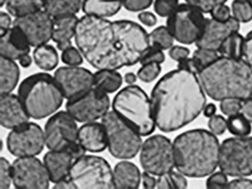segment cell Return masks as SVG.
Segmentation results:
<instances>
[{
	"label": "cell",
	"instance_id": "obj_13",
	"mask_svg": "<svg viewBox=\"0 0 252 189\" xmlns=\"http://www.w3.org/2000/svg\"><path fill=\"white\" fill-rule=\"evenodd\" d=\"M45 146L49 150L66 151L78 141L76 121L67 111L54 113L45 126Z\"/></svg>",
	"mask_w": 252,
	"mask_h": 189
},
{
	"label": "cell",
	"instance_id": "obj_32",
	"mask_svg": "<svg viewBox=\"0 0 252 189\" xmlns=\"http://www.w3.org/2000/svg\"><path fill=\"white\" fill-rule=\"evenodd\" d=\"M227 129L235 137H246L252 133V124L241 113L228 117Z\"/></svg>",
	"mask_w": 252,
	"mask_h": 189
},
{
	"label": "cell",
	"instance_id": "obj_44",
	"mask_svg": "<svg viewBox=\"0 0 252 189\" xmlns=\"http://www.w3.org/2000/svg\"><path fill=\"white\" fill-rule=\"evenodd\" d=\"M186 2L191 4L201 10L203 13H210L211 10L221 4H225L227 0H185Z\"/></svg>",
	"mask_w": 252,
	"mask_h": 189
},
{
	"label": "cell",
	"instance_id": "obj_6",
	"mask_svg": "<svg viewBox=\"0 0 252 189\" xmlns=\"http://www.w3.org/2000/svg\"><path fill=\"white\" fill-rule=\"evenodd\" d=\"M112 106L141 136L154 132L156 124L151 100L139 86L130 84L121 90L113 98Z\"/></svg>",
	"mask_w": 252,
	"mask_h": 189
},
{
	"label": "cell",
	"instance_id": "obj_49",
	"mask_svg": "<svg viewBox=\"0 0 252 189\" xmlns=\"http://www.w3.org/2000/svg\"><path fill=\"white\" fill-rule=\"evenodd\" d=\"M172 183L174 185V189H184L187 188L188 182H187L186 176L179 171H175L174 170L169 172Z\"/></svg>",
	"mask_w": 252,
	"mask_h": 189
},
{
	"label": "cell",
	"instance_id": "obj_53",
	"mask_svg": "<svg viewBox=\"0 0 252 189\" xmlns=\"http://www.w3.org/2000/svg\"><path fill=\"white\" fill-rule=\"evenodd\" d=\"M154 176L147 171H144L141 174V183L144 189H152L156 188L157 179H156Z\"/></svg>",
	"mask_w": 252,
	"mask_h": 189
},
{
	"label": "cell",
	"instance_id": "obj_54",
	"mask_svg": "<svg viewBox=\"0 0 252 189\" xmlns=\"http://www.w3.org/2000/svg\"><path fill=\"white\" fill-rule=\"evenodd\" d=\"M156 188L157 189H174L173 183L169 172L158 176Z\"/></svg>",
	"mask_w": 252,
	"mask_h": 189
},
{
	"label": "cell",
	"instance_id": "obj_7",
	"mask_svg": "<svg viewBox=\"0 0 252 189\" xmlns=\"http://www.w3.org/2000/svg\"><path fill=\"white\" fill-rule=\"evenodd\" d=\"M101 123L107 134V148L112 156L117 159L135 158L142 146L141 135L114 111L108 112Z\"/></svg>",
	"mask_w": 252,
	"mask_h": 189
},
{
	"label": "cell",
	"instance_id": "obj_27",
	"mask_svg": "<svg viewBox=\"0 0 252 189\" xmlns=\"http://www.w3.org/2000/svg\"><path fill=\"white\" fill-rule=\"evenodd\" d=\"M123 84V77L116 70L98 69L94 73V87L109 94L118 91Z\"/></svg>",
	"mask_w": 252,
	"mask_h": 189
},
{
	"label": "cell",
	"instance_id": "obj_33",
	"mask_svg": "<svg viewBox=\"0 0 252 189\" xmlns=\"http://www.w3.org/2000/svg\"><path fill=\"white\" fill-rule=\"evenodd\" d=\"M150 44H156L163 50H169L173 46V35L166 26H159L149 34Z\"/></svg>",
	"mask_w": 252,
	"mask_h": 189
},
{
	"label": "cell",
	"instance_id": "obj_43",
	"mask_svg": "<svg viewBox=\"0 0 252 189\" xmlns=\"http://www.w3.org/2000/svg\"><path fill=\"white\" fill-rule=\"evenodd\" d=\"M208 126L215 135L224 134L227 129V120L222 115H215L209 118Z\"/></svg>",
	"mask_w": 252,
	"mask_h": 189
},
{
	"label": "cell",
	"instance_id": "obj_29",
	"mask_svg": "<svg viewBox=\"0 0 252 189\" xmlns=\"http://www.w3.org/2000/svg\"><path fill=\"white\" fill-rule=\"evenodd\" d=\"M33 57L36 66L42 70H53L59 63L58 53L50 44H45L36 47L33 50Z\"/></svg>",
	"mask_w": 252,
	"mask_h": 189
},
{
	"label": "cell",
	"instance_id": "obj_56",
	"mask_svg": "<svg viewBox=\"0 0 252 189\" xmlns=\"http://www.w3.org/2000/svg\"><path fill=\"white\" fill-rule=\"evenodd\" d=\"M241 113L252 124V96L243 100Z\"/></svg>",
	"mask_w": 252,
	"mask_h": 189
},
{
	"label": "cell",
	"instance_id": "obj_58",
	"mask_svg": "<svg viewBox=\"0 0 252 189\" xmlns=\"http://www.w3.org/2000/svg\"><path fill=\"white\" fill-rule=\"evenodd\" d=\"M54 189H76L74 183H73L70 177H67V178L63 179V180H60V181L57 182V183H54V186H53Z\"/></svg>",
	"mask_w": 252,
	"mask_h": 189
},
{
	"label": "cell",
	"instance_id": "obj_61",
	"mask_svg": "<svg viewBox=\"0 0 252 189\" xmlns=\"http://www.w3.org/2000/svg\"><path fill=\"white\" fill-rule=\"evenodd\" d=\"M137 78H138V75H135L133 72H127L125 74V81L126 84L130 85V84H134L136 82Z\"/></svg>",
	"mask_w": 252,
	"mask_h": 189
},
{
	"label": "cell",
	"instance_id": "obj_31",
	"mask_svg": "<svg viewBox=\"0 0 252 189\" xmlns=\"http://www.w3.org/2000/svg\"><path fill=\"white\" fill-rule=\"evenodd\" d=\"M45 0H5L4 4L10 14L15 17L42 10Z\"/></svg>",
	"mask_w": 252,
	"mask_h": 189
},
{
	"label": "cell",
	"instance_id": "obj_19",
	"mask_svg": "<svg viewBox=\"0 0 252 189\" xmlns=\"http://www.w3.org/2000/svg\"><path fill=\"white\" fill-rule=\"evenodd\" d=\"M31 117L18 95L12 93L0 97V123L4 128L14 129L29 122Z\"/></svg>",
	"mask_w": 252,
	"mask_h": 189
},
{
	"label": "cell",
	"instance_id": "obj_2",
	"mask_svg": "<svg viewBox=\"0 0 252 189\" xmlns=\"http://www.w3.org/2000/svg\"><path fill=\"white\" fill-rule=\"evenodd\" d=\"M150 100L156 126L166 133L192 122L206 104L197 75L181 69L167 72L156 83Z\"/></svg>",
	"mask_w": 252,
	"mask_h": 189
},
{
	"label": "cell",
	"instance_id": "obj_5",
	"mask_svg": "<svg viewBox=\"0 0 252 189\" xmlns=\"http://www.w3.org/2000/svg\"><path fill=\"white\" fill-rule=\"evenodd\" d=\"M18 96L31 118L41 120L61 107L64 97L54 76L38 72L27 77L19 86Z\"/></svg>",
	"mask_w": 252,
	"mask_h": 189
},
{
	"label": "cell",
	"instance_id": "obj_57",
	"mask_svg": "<svg viewBox=\"0 0 252 189\" xmlns=\"http://www.w3.org/2000/svg\"><path fill=\"white\" fill-rule=\"evenodd\" d=\"M11 19L8 13L2 11L0 13V32H5L11 28Z\"/></svg>",
	"mask_w": 252,
	"mask_h": 189
},
{
	"label": "cell",
	"instance_id": "obj_18",
	"mask_svg": "<svg viewBox=\"0 0 252 189\" xmlns=\"http://www.w3.org/2000/svg\"><path fill=\"white\" fill-rule=\"evenodd\" d=\"M240 28V22L233 16L226 22L207 19L204 31L200 39L195 43L196 46L218 51L222 43L230 35L238 32Z\"/></svg>",
	"mask_w": 252,
	"mask_h": 189
},
{
	"label": "cell",
	"instance_id": "obj_11",
	"mask_svg": "<svg viewBox=\"0 0 252 189\" xmlns=\"http://www.w3.org/2000/svg\"><path fill=\"white\" fill-rule=\"evenodd\" d=\"M140 163L144 171L158 177L170 172L175 168L173 143L161 134L148 137L140 151Z\"/></svg>",
	"mask_w": 252,
	"mask_h": 189
},
{
	"label": "cell",
	"instance_id": "obj_25",
	"mask_svg": "<svg viewBox=\"0 0 252 189\" xmlns=\"http://www.w3.org/2000/svg\"><path fill=\"white\" fill-rule=\"evenodd\" d=\"M20 70L15 61L1 56L0 58V94H8L17 87Z\"/></svg>",
	"mask_w": 252,
	"mask_h": 189
},
{
	"label": "cell",
	"instance_id": "obj_1",
	"mask_svg": "<svg viewBox=\"0 0 252 189\" xmlns=\"http://www.w3.org/2000/svg\"><path fill=\"white\" fill-rule=\"evenodd\" d=\"M75 41L91 66L113 70L138 63L150 45L149 34L138 23L88 14L78 22Z\"/></svg>",
	"mask_w": 252,
	"mask_h": 189
},
{
	"label": "cell",
	"instance_id": "obj_40",
	"mask_svg": "<svg viewBox=\"0 0 252 189\" xmlns=\"http://www.w3.org/2000/svg\"><path fill=\"white\" fill-rule=\"evenodd\" d=\"M179 5V0H156L154 10L158 16L168 17Z\"/></svg>",
	"mask_w": 252,
	"mask_h": 189
},
{
	"label": "cell",
	"instance_id": "obj_59",
	"mask_svg": "<svg viewBox=\"0 0 252 189\" xmlns=\"http://www.w3.org/2000/svg\"><path fill=\"white\" fill-rule=\"evenodd\" d=\"M216 106L212 103L205 105L204 108H203V115H204V116L206 117V118H212V116L216 115Z\"/></svg>",
	"mask_w": 252,
	"mask_h": 189
},
{
	"label": "cell",
	"instance_id": "obj_14",
	"mask_svg": "<svg viewBox=\"0 0 252 189\" xmlns=\"http://www.w3.org/2000/svg\"><path fill=\"white\" fill-rule=\"evenodd\" d=\"M7 148L17 158L39 155L45 146V134L40 126L29 122L10 131Z\"/></svg>",
	"mask_w": 252,
	"mask_h": 189
},
{
	"label": "cell",
	"instance_id": "obj_48",
	"mask_svg": "<svg viewBox=\"0 0 252 189\" xmlns=\"http://www.w3.org/2000/svg\"><path fill=\"white\" fill-rule=\"evenodd\" d=\"M244 60L252 68V31L245 37L244 50H243Z\"/></svg>",
	"mask_w": 252,
	"mask_h": 189
},
{
	"label": "cell",
	"instance_id": "obj_34",
	"mask_svg": "<svg viewBox=\"0 0 252 189\" xmlns=\"http://www.w3.org/2000/svg\"><path fill=\"white\" fill-rule=\"evenodd\" d=\"M233 17L240 23H247L252 20V6L247 0H234L231 3Z\"/></svg>",
	"mask_w": 252,
	"mask_h": 189
},
{
	"label": "cell",
	"instance_id": "obj_63",
	"mask_svg": "<svg viewBox=\"0 0 252 189\" xmlns=\"http://www.w3.org/2000/svg\"><path fill=\"white\" fill-rule=\"evenodd\" d=\"M248 1H249V3H250L251 5L252 6V0H247Z\"/></svg>",
	"mask_w": 252,
	"mask_h": 189
},
{
	"label": "cell",
	"instance_id": "obj_9",
	"mask_svg": "<svg viewBox=\"0 0 252 189\" xmlns=\"http://www.w3.org/2000/svg\"><path fill=\"white\" fill-rule=\"evenodd\" d=\"M220 171L228 176L246 177L252 175V137L225 139L220 147Z\"/></svg>",
	"mask_w": 252,
	"mask_h": 189
},
{
	"label": "cell",
	"instance_id": "obj_12",
	"mask_svg": "<svg viewBox=\"0 0 252 189\" xmlns=\"http://www.w3.org/2000/svg\"><path fill=\"white\" fill-rule=\"evenodd\" d=\"M66 111L79 123L94 122L101 119L110 107L108 94L93 87L75 98L67 100Z\"/></svg>",
	"mask_w": 252,
	"mask_h": 189
},
{
	"label": "cell",
	"instance_id": "obj_62",
	"mask_svg": "<svg viewBox=\"0 0 252 189\" xmlns=\"http://www.w3.org/2000/svg\"><path fill=\"white\" fill-rule=\"evenodd\" d=\"M4 2H5V0H0V5H1V7L4 5Z\"/></svg>",
	"mask_w": 252,
	"mask_h": 189
},
{
	"label": "cell",
	"instance_id": "obj_51",
	"mask_svg": "<svg viewBox=\"0 0 252 189\" xmlns=\"http://www.w3.org/2000/svg\"><path fill=\"white\" fill-rule=\"evenodd\" d=\"M178 69L189 71L196 75H198L200 72V69L192 57L184 59V60L178 62Z\"/></svg>",
	"mask_w": 252,
	"mask_h": 189
},
{
	"label": "cell",
	"instance_id": "obj_30",
	"mask_svg": "<svg viewBox=\"0 0 252 189\" xmlns=\"http://www.w3.org/2000/svg\"><path fill=\"white\" fill-rule=\"evenodd\" d=\"M244 37L238 32L230 35L221 44L218 53L230 59H242L244 50Z\"/></svg>",
	"mask_w": 252,
	"mask_h": 189
},
{
	"label": "cell",
	"instance_id": "obj_23",
	"mask_svg": "<svg viewBox=\"0 0 252 189\" xmlns=\"http://www.w3.org/2000/svg\"><path fill=\"white\" fill-rule=\"evenodd\" d=\"M115 189H138L141 183V173L133 162L124 159L113 169Z\"/></svg>",
	"mask_w": 252,
	"mask_h": 189
},
{
	"label": "cell",
	"instance_id": "obj_15",
	"mask_svg": "<svg viewBox=\"0 0 252 189\" xmlns=\"http://www.w3.org/2000/svg\"><path fill=\"white\" fill-rule=\"evenodd\" d=\"M13 185L16 189H47L49 174L44 162L36 156L17 158L12 163Z\"/></svg>",
	"mask_w": 252,
	"mask_h": 189
},
{
	"label": "cell",
	"instance_id": "obj_46",
	"mask_svg": "<svg viewBox=\"0 0 252 189\" xmlns=\"http://www.w3.org/2000/svg\"><path fill=\"white\" fill-rule=\"evenodd\" d=\"M153 0H123V5L132 12L142 11L150 7Z\"/></svg>",
	"mask_w": 252,
	"mask_h": 189
},
{
	"label": "cell",
	"instance_id": "obj_50",
	"mask_svg": "<svg viewBox=\"0 0 252 189\" xmlns=\"http://www.w3.org/2000/svg\"><path fill=\"white\" fill-rule=\"evenodd\" d=\"M227 189H252V180L237 177L228 183Z\"/></svg>",
	"mask_w": 252,
	"mask_h": 189
},
{
	"label": "cell",
	"instance_id": "obj_47",
	"mask_svg": "<svg viewBox=\"0 0 252 189\" xmlns=\"http://www.w3.org/2000/svg\"><path fill=\"white\" fill-rule=\"evenodd\" d=\"M169 55L171 59L175 62H179L189 57L190 50L187 47L182 46H172L169 49Z\"/></svg>",
	"mask_w": 252,
	"mask_h": 189
},
{
	"label": "cell",
	"instance_id": "obj_52",
	"mask_svg": "<svg viewBox=\"0 0 252 189\" xmlns=\"http://www.w3.org/2000/svg\"><path fill=\"white\" fill-rule=\"evenodd\" d=\"M66 151L69 152V154L71 155L72 158H73L74 160L85 156V153L87 152L86 149L79 143V140L76 143H75L74 144L72 145Z\"/></svg>",
	"mask_w": 252,
	"mask_h": 189
},
{
	"label": "cell",
	"instance_id": "obj_35",
	"mask_svg": "<svg viewBox=\"0 0 252 189\" xmlns=\"http://www.w3.org/2000/svg\"><path fill=\"white\" fill-rule=\"evenodd\" d=\"M220 57L218 51L210 50V49L197 47V50L193 53L192 58L197 63L200 71L206 66L212 64ZM200 73V72H199Z\"/></svg>",
	"mask_w": 252,
	"mask_h": 189
},
{
	"label": "cell",
	"instance_id": "obj_38",
	"mask_svg": "<svg viewBox=\"0 0 252 189\" xmlns=\"http://www.w3.org/2000/svg\"><path fill=\"white\" fill-rule=\"evenodd\" d=\"M13 183L12 165L6 158L0 159V189H8Z\"/></svg>",
	"mask_w": 252,
	"mask_h": 189
},
{
	"label": "cell",
	"instance_id": "obj_55",
	"mask_svg": "<svg viewBox=\"0 0 252 189\" xmlns=\"http://www.w3.org/2000/svg\"><path fill=\"white\" fill-rule=\"evenodd\" d=\"M138 19L141 23L148 27L154 26L158 22L157 18L151 12H141L138 15Z\"/></svg>",
	"mask_w": 252,
	"mask_h": 189
},
{
	"label": "cell",
	"instance_id": "obj_60",
	"mask_svg": "<svg viewBox=\"0 0 252 189\" xmlns=\"http://www.w3.org/2000/svg\"><path fill=\"white\" fill-rule=\"evenodd\" d=\"M18 61L20 62V64L24 68L29 67L32 63V58L31 57L29 54L25 55L23 57L20 58Z\"/></svg>",
	"mask_w": 252,
	"mask_h": 189
},
{
	"label": "cell",
	"instance_id": "obj_22",
	"mask_svg": "<svg viewBox=\"0 0 252 189\" xmlns=\"http://www.w3.org/2000/svg\"><path fill=\"white\" fill-rule=\"evenodd\" d=\"M73 162L74 159L67 151L50 150L43 158L51 181L54 183L69 177Z\"/></svg>",
	"mask_w": 252,
	"mask_h": 189
},
{
	"label": "cell",
	"instance_id": "obj_21",
	"mask_svg": "<svg viewBox=\"0 0 252 189\" xmlns=\"http://www.w3.org/2000/svg\"><path fill=\"white\" fill-rule=\"evenodd\" d=\"M78 140L88 152L98 153L107 148V134L102 123L84 124L79 128Z\"/></svg>",
	"mask_w": 252,
	"mask_h": 189
},
{
	"label": "cell",
	"instance_id": "obj_17",
	"mask_svg": "<svg viewBox=\"0 0 252 189\" xmlns=\"http://www.w3.org/2000/svg\"><path fill=\"white\" fill-rule=\"evenodd\" d=\"M54 19L45 10H39L17 17L14 26L18 27L32 47H39L52 39Z\"/></svg>",
	"mask_w": 252,
	"mask_h": 189
},
{
	"label": "cell",
	"instance_id": "obj_36",
	"mask_svg": "<svg viewBox=\"0 0 252 189\" xmlns=\"http://www.w3.org/2000/svg\"><path fill=\"white\" fill-rule=\"evenodd\" d=\"M165 55L163 49L156 44H150L140 59L141 65L150 63H162L164 62Z\"/></svg>",
	"mask_w": 252,
	"mask_h": 189
},
{
	"label": "cell",
	"instance_id": "obj_39",
	"mask_svg": "<svg viewBox=\"0 0 252 189\" xmlns=\"http://www.w3.org/2000/svg\"><path fill=\"white\" fill-rule=\"evenodd\" d=\"M61 58L63 63L67 66H79L83 63V55L79 49L73 46L63 50Z\"/></svg>",
	"mask_w": 252,
	"mask_h": 189
},
{
	"label": "cell",
	"instance_id": "obj_42",
	"mask_svg": "<svg viewBox=\"0 0 252 189\" xmlns=\"http://www.w3.org/2000/svg\"><path fill=\"white\" fill-rule=\"evenodd\" d=\"M228 175L223 171L212 173L206 180V187L211 189H227L228 181Z\"/></svg>",
	"mask_w": 252,
	"mask_h": 189
},
{
	"label": "cell",
	"instance_id": "obj_28",
	"mask_svg": "<svg viewBox=\"0 0 252 189\" xmlns=\"http://www.w3.org/2000/svg\"><path fill=\"white\" fill-rule=\"evenodd\" d=\"M82 7V0H45L44 9L53 18L74 16Z\"/></svg>",
	"mask_w": 252,
	"mask_h": 189
},
{
	"label": "cell",
	"instance_id": "obj_45",
	"mask_svg": "<svg viewBox=\"0 0 252 189\" xmlns=\"http://www.w3.org/2000/svg\"><path fill=\"white\" fill-rule=\"evenodd\" d=\"M212 19L219 22H226L232 16L231 14V9L225 4H221L214 7L210 12Z\"/></svg>",
	"mask_w": 252,
	"mask_h": 189
},
{
	"label": "cell",
	"instance_id": "obj_8",
	"mask_svg": "<svg viewBox=\"0 0 252 189\" xmlns=\"http://www.w3.org/2000/svg\"><path fill=\"white\" fill-rule=\"evenodd\" d=\"M69 177L76 189H115L113 170L104 158L96 155H85L74 160Z\"/></svg>",
	"mask_w": 252,
	"mask_h": 189
},
{
	"label": "cell",
	"instance_id": "obj_10",
	"mask_svg": "<svg viewBox=\"0 0 252 189\" xmlns=\"http://www.w3.org/2000/svg\"><path fill=\"white\" fill-rule=\"evenodd\" d=\"M206 19L201 10L188 3H183L168 16L166 27L177 41L191 44L201 37Z\"/></svg>",
	"mask_w": 252,
	"mask_h": 189
},
{
	"label": "cell",
	"instance_id": "obj_41",
	"mask_svg": "<svg viewBox=\"0 0 252 189\" xmlns=\"http://www.w3.org/2000/svg\"><path fill=\"white\" fill-rule=\"evenodd\" d=\"M243 100L237 98H225L220 100V109L222 114L230 117L241 112Z\"/></svg>",
	"mask_w": 252,
	"mask_h": 189
},
{
	"label": "cell",
	"instance_id": "obj_24",
	"mask_svg": "<svg viewBox=\"0 0 252 189\" xmlns=\"http://www.w3.org/2000/svg\"><path fill=\"white\" fill-rule=\"evenodd\" d=\"M78 22L76 15L54 19L52 40L57 43L59 50L63 51L72 46L70 41L76 34Z\"/></svg>",
	"mask_w": 252,
	"mask_h": 189
},
{
	"label": "cell",
	"instance_id": "obj_37",
	"mask_svg": "<svg viewBox=\"0 0 252 189\" xmlns=\"http://www.w3.org/2000/svg\"><path fill=\"white\" fill-rule=\"evenodd\" d=\"M161 72L160 63H150L142 65L137 72L138 78L143 82L150 83L156 79Z\"/></svg>",
	"mask_w": 252,
	"mask_h": 189
},
{
	"label": "cell",
	"instance_id": "obj_4",
	"mask_svg": "<svg viewBox=\"0 0 252 189\" xmlns=\"http://www.w3.org/2000/svg\"><path fill=\"white\" fill-rule=\"evenodd\" d=\"M205 93L215 100L252 96V68L244 59L220 56L197 75Z\"/></svg>",
	"mask_w": 252,
	"mask_h": 189
},
{
	"label": "cell",
	"instance_id": "obj_26",
	"mask_svg": "<svg viewBox=\"0 0 252 189\" xmlns=\"http://www.w3.org/2000/svg\"><path fill=\"white\" fill-rule=\"evenodd\" d=\"M123 0H83L82 10L85 14L107 18L120 10Z\"/></svg>",
	"mask_w": 252,
	"mask_h": 189
},
{
	"label": "cell",
	"instance_id": "obj_3",
	"mask_svg": "<svg viewBox=\"0 0 252 189\" xmlns=\"http://www.w3.org/2000/svg\"><path fill=\"white\" fill-rule=\"evenodd\" d=\"M175 168L186 177L201 178L219 165L220 144L216 135L206 129L180 134L173 142Z\"/></svg>",
	"mask_w": 252,
	"mask_h": 189
},
{
	"label": "cell",
	"instance_id": "obj_16",
	"mask_svg": "<svg viewBox=\"0 0 252 189\" xmlns=\"http://www.w3.org/2000/svg\"><path fill=\"white\" fill-rule=\"evenodd\" d=\"M64 98H75L94 87V74L79 66H62L54 72Z\"/></svg>",
	"mask_w": 252,
	"mask_h": 189
},
{
	"label": "cell",
	"instance_id": "obj_20",
	"mask_svg": "<svg viewBox=\"0 0 252 189\" xmlns=\"http://www.w3.org/2000/svg\"><path fill=\"white\" fill-rule=\"evenodd\" d=\"M0 53L1 56L19 60L31 52V44L21 29L17 26L0 32Z\"/></svg>",
	"mask_w": 252,
	"mask_h": 189
}]
</instances>
